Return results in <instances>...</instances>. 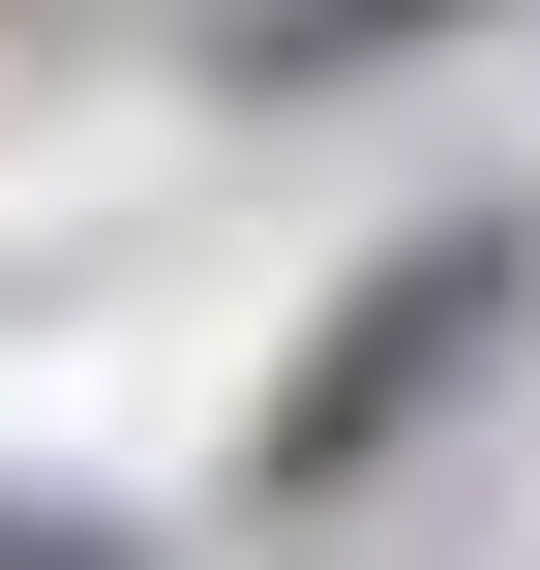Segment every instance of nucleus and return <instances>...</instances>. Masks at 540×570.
I'll list each match as a JSON object with an SVG mask.
<instances>
[{
  "mask_svg": "<svg viewBox=\"0 0 540 570\" xmlns=\"http://www.w3.org/2000/svg\"><path fill=\"white\" fill-rule=\"evenodd\" d=\"M511 301H540V210H421V240H391V271L271 361V511H361V481H391V451L511 361Z\"/></svg>",
  "mask_w": 540,
  "mask_h": 570,
  "instance_id": "nucleus-1",
  "label": "nucleus"
},
{
  "mask_svg": "<svg viewBox=\"0 0 540 570\" xmlns=\"http://www.w3.org/2000/svg\"><path fill=\"white\" fill-rule=\"evenodd\" d=\"M0 570H150V541H120V511H0Z\"/></svg>",
  "mask_w": 540,
  "mask_h": 570,
  "instance_id": "nucleus-3",
  "label": "nucleus"
},
{
  "mask_svg": "<svg viewBox=\"0 0 540 570\" xmlns=\"http://www.w3.org/2000/svg\"><path fill=\"white\" fill-rule=\"evenodd\" d=\"M421 30H481V0H240L210 60H240V90H361V60H421Z\"/></svg>",
  "mask_w": 540,
  "mask_h": 570,
  "instance_id": "nucleus-2",
  "label": "nucleus"
}]
</instances>
